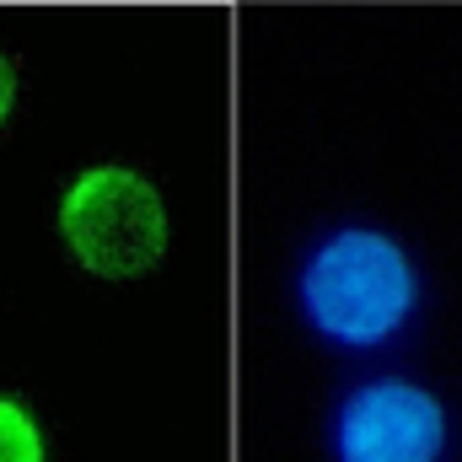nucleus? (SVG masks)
I'll list each match as a JSON object with an SVG mask.
<instances>
[{
	"mask_svg": "<svg viewBox=\"0 0 462 462\" xmlns=\"http://www.w3.org/2000/svg\"><path fill=\"white\" fill-rule=\"evenodd\" d=\"M447 403L409 376L349 387L334 414V462H447Z\"/></svg>",
	"mask_w": 462,
	"mask_h": 462,
	"instance_id": "3",
	"label": "nucleus"
},
{
	"mask_svg": "<svg viewBox=\"0 0 462 462\" xmlns=\"http://www.w3.org/2000/svg\"><path fill=\"white\" fill-rule=\"evenodd\" d=\"M11 108H16V65H11V54L0 49V124L11 118Z\"/></svg>",
	"mask_w": 462,
	"mask_h": 462,
	"instance_id": "5",
	"label": "nucleus"
},
{
	"mask_svg": "<svg viewBox=\"0 0 462 462\" xmlns=\"http://www.w3.org/2000/svg\"><path fill=\"white\" fill-rule=\"evenodd\" d=\"M54 226H60L65 253L97 280L151 274L167 258V242H172L162 189L145 172L124 167V162L81 167L60 194Z\"/></svg>",
	"mask_w": 462,
	"mask_h": 462,
	"instance_id": "2",
	"label": "nucleus"
},
{
	"mask_svg": "<svg viewBox=\"0 0 462 462\" xmlns=\"http://www.w3.org/2000/svg\"><path fill=\"white\" fill-rule=\"evenodd\" d=\"M296 307L318 339L376 349L420 312V269L393 231L339 226L307 253L296 274Z\"/></svg>",
	"mask_w": 462,
	"mask_h": 462,
	"instance_id": "1",
	"label": "nucleus"
},
{
	"mask_svg": "<svg viewBox=\"0 0 462 462\" xmlns=\"http://www.w3.org/2000/svg\"><path fill=\"white\" fill-rule=\"evenodd\" d=\"M0 462H49L43 430L32 420V409L11 393H0Z\"/></svg>",
	"mask_w": 462,
	"mask_h": 462,
	"instance_id": "4",
	"label": "nucleus"
}]
</instances>
